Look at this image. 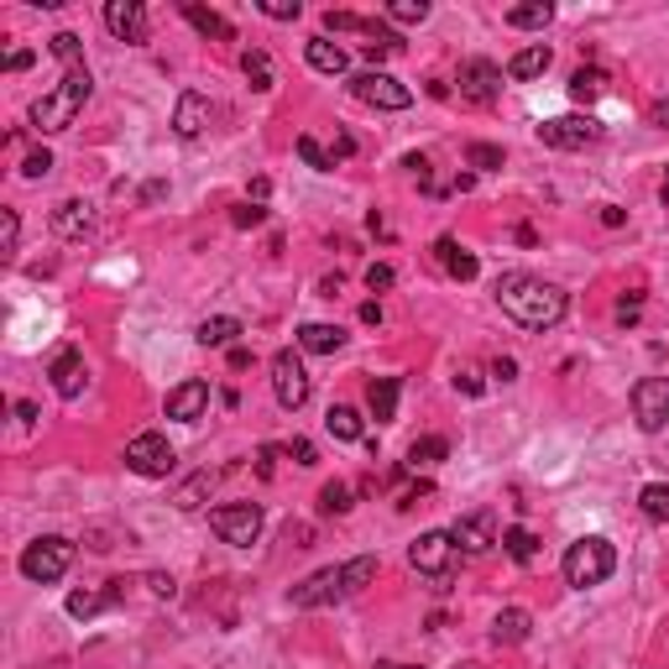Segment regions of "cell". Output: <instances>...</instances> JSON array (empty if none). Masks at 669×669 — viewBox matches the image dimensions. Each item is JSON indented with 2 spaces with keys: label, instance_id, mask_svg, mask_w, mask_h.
<instances>
[{
  "label": "cell",
  "instance_id": "52a82bcc",
  "mask_svg": "<svg viewBox=\"0 0 669 669\" xmlns=\"http://www.w3.org/2000/svg\"><path fill=\"white\" fill-rule=\"evenodd\" d=\"M350 94H356L361 105H372V111H408V105H413V89L398 85V79L382 74V68L356 74V79H350Z\"/></svg>",
  "mask_w": 669,
  "mask_h": 669
},
{
  "label": "cell",
  "instance_id": "7402d4cb",
  "mask_svg": "<svg viewBox=\"0 0 669 669\" xmlns=\"http://www.w3.org/2000/svg\"><path fill=\"white\" fill-rule=\"evenodd\" d=\"M398 393H403V382L398 377H372L366 403H372V413H377V424H393V419H398Z\"/></svg>",
  "mask_w": 669,
  "mask_h": 669
},
{
  "label": "cell",
  "instance_id": "f546056e",
  "mask_svg": "<svg viewBox=\"0 0 669 669\" xmlns=\"http://www.w3.org/2000/svg\"><path fill=\"white\" fill-rule=\"evenodd\" d=\"M607 74H602V68H576V74H570V94H576V100H602V94H607Z\"/></svg>",
  "mask_w": 669,
  "mask_h": 669
},
{
  "label": "cell",
  "instance_id": "ee69618b",
  "mask_svg": "<svg viewBox=\"0 0 669 669\" xmlns=\"http://www.w3.org/2000/svg\"><path fill=\"white\" fill-rule=\"evenodd\" d=\"M16 241H22V220H16V209H5L0 215V246H5V257H16Z\"/></svg>",
  "mask_w": 669,
  "mask_h": 669
},
{
  "label": "cell",
  "instance_id": "5bb4252c",
  "mask_svg": "<svg viewBox=\"0 0 669 669\" xmlns=\"http://www.w3.org/2000/svg\"><path fill=\"white\" fill-rule=\"evenodd\" d=\"M450 539H455L466 554H487L497 544V513H492V507H476V513H466L461 524L450 528Z\"/></svg>",
  "mask_w": 669,
  "mask_h": 669
},
{
  "label": "cell",
  "instance_id": "30bf717a",
  "mask_svg": "<svg viewBox=\"0 0 669 669\" xmlns=\"http://www.w3.org/2000/svg\"><path fill=\"white\" fill-rule=\"evenodd\" d=\"M596 137H602V120H591V116H554L539 126V142L559 146V152H581V146H591Z\"/></svg>",
  "mask_w": 669,
  "mask_h": 669
},
{
  "label": "cell",
  "instance_id": "44dd1931",
  "mask_svg": "<svg viewBox=\"0 0 669 669\" xmlns=\"http://www.w3.org/2000/svg\"><path fill=\"white\" fill-rule=\"evenodd\" d=\"M89 226H94V215H89L85 200H63L59 209H53V231H59L63 241H79Z\"/></svg>",
  "mask_w": 669,
  "mask_h": 669
},
{
  "label": "cell",
  "instance_id": "d4e9b609",
  "mask_svg": "<svg viewBox=\"0 0 669 669\" xmlns=\"http://www.w3.org/2000/svg\"><path fill=\"white\" fill-rule=\"evenodd\" d=\"M309 68H320V74H346L350 59H346V48L340 42H330V37H309Z\"/></svg>",
  "mask_w": 669,
  "mask_h": 669
},
{
  "label": "cell",
  "instance_id": "9f6ffc18",
  "mask_svg": "<svg viewBox=\"0 0 669 669\" xmlns=\"http://www.w3.org/2000/svg\"><path fill=\"white\" fill-rule=\"evenodd\" d=\"M361 320H366V324H382V304H377V298H372V304H361Z\"/></svg>",
  "mask_w": 669,
  "mask_h": 669
},
{
  "label": "cell",
  "instance_id": "11a10c76",
  "mask_svg": "<svg viewBox=\"0 0 669 669\" xmlns=\"http://www.w3.org/2000/svg\"><path fill=\"white\" fill-rule=\"evenodd\" d=\"M350 152H356V142H350V137H335V146H330V157L340 163V157H350Z\"/></svg>",
  "mask_w": 669,
  "mask_h": 669
},
{
  "label": "cell",
  "instance_id": "3957f363",
  "mask_svg": "<svg viewBox=\"0 0 669 669\" xmlns=\"http://www.w3.org/2000/svg\"><path fill=\"white\" fill-rule=\"evenodd\" d=\"M617 570V550H612L607 539H576L570 550H565V581L576 586V591H586V586H602Z\"/></svg>",
  "mask_w": 669,
  "mask_h": 669
},
{
  "label": "cell",
  "instance_id": "d6a6232c",
  "mask_svg": "<svg viewBox=\"0 0 669 669\" xmlns=\"http://www.w3.org/2000/svg\"><path fill=\"white\" fill-rule=\"evenodd\" d=\"M235 335H241V320H204L200 330H194V340H200V346H231Z\"/></svg>",
  "mask_w": 669,
  "mask_h": 669
},
{
  "label": "cell",
  "instance_id": "f5cc1de1",
  "mask_svg": "<svg viewBox=\"0 0 669 669\" xmlns=\"http://www.w3.org/2000/svg\"><path fill=\"white\" fill-rule=\"evenodd\" d=\"M492 372H497L502 382H513V377H518V361H513V356H502V361H497Z\"/></svg>",
  "mask_w": 669,
  "mask_h": 669
},
{
  "label": "cell",
  "instance_id": "9c48e42d",
  "mask_svg": "<svg viewBox=\"0 0 669 669\" xmlns=\"http://www.w3.org/2000/svg\"><path fill=\"white\" fill-rule=\"evenodd\" d=\"M633 419L643 435H659L669 424V377H643L633 387Z\"/></svg>",
  "mask_w": 669,
  "mask_h": 669
},
{
  "label": "cell",
  "instance_id": "816d5d0a",
  "mask_svg": "<svg viewBox=\"0 0 669 669\" xmlns=\"http://www.w3.org/2000/svg\"><path fill=\"white\" fill-rule=\"evenodd\" d=\"M27 63H31V53H27V48H11V53H5V68H11V74H22Z\"/></svg>",
  "mask_w": 669,
  "mask_h": 669
},
{
  "label": "cell",
  "instance_id": "5b68a950",
  "mask_svg": "<svg viewBox=\"0 0 669 669\" xmlns=\"http://www.w3.org/2000/svg\"><path fill=\"white\" fill-rule=\"evenodd\" d=\"M408 559H413V570L419 576H429V581H450L455 576V559H461V544L445 533V528H435V533H419L413 539V550H408Z\"/></svg>",
  "mask_w": 669,
  "mask_h": 669
},
{
  "label": "cell",
  "instance_id": "f1b7e54d",
  "mask_svg": "<svg viewBox=\"0 0 669 669\" xmlns=\"http://www.w3.org/2000/svg\"><path fill=\"white\" fill-rule=\"evenodd\" d=\"M550 16H554L550 0H528V5H513V11H507V27L533 31V27H550Z\"/></svg>",
  "mask_w": 669,
  "mask_h": 669
},
{
  "label": "cell",
  "instance_id": "8d00e7d4",
  "mask_svg": "<svg viewBox=\"0 0 669 669\" xmlns=\"http://www.w3.org/2000/svg\"><path fill=\"white\" fill-rule=\"evenodd\" d=\"M466 163H471V168H481V173H492V168H502V146H492V142H471V146H466Z\"/></svg>",
  "mask_w": 669,
  "mask_h": 669
},
{
  "label": "cell",
  "instance_id": "d6986e66",
  "mask_svg": "<svg viewBox=\"0 0 669 669\" xmlns=\"http://www.w3.org/2000/svg\"><path fill=\"white\" fill-rule=\"evenodd\" d=\"M183 22L194 31H204V37H215V42H235V27L220 16V11H209V5H200V0H183Z\"/></svg>",
  "mask_w": 669,
  "mask_h": 669
},
{
  "label": "cell",
  "instance_id": "cb8c5ba5",
  "mask_svg": "<svg viewBox=\"0 0 669 669\" xmlns=\"http://www.w3.org/2000/svg\"><path fill=\"white\" fill-rule=\"evenodd\" d=\"M435 257H439V267H445L450 278H461V283H471V278H476V257H471L466 246H455L450 235H439V241H435Z\"/></svg>",
  "mask_w": 669,
  "mask_h": 669
},
{
  "label": "cell",
  "instance_id": "7c38bea8",
  "mask_svg": "<svg viewBox=\"0 0 669 669\" xmlns=\"http://www.w3.org/2000/svg\"><path fill=\"white\" fill-rule=\"evenodd\" d=\"M340 596H350L346 591V565H330V570H314L309 581L293 586V607H324V602H340Z\"/></svg>",
  "mask_w": 669,
  "mask_h": 669
},
{
  "label": "cell",
  "instance_id": "74e56055",
  "mask_svg": "<svg viewBox=\"0 0 669 669\" xmlns=\"http://www.w3.org/2000/svg\"><path fill=\"white\" fill-rule=\"evenodd\" d=\"M320 513H335V518H340V513H350V487H346V481H330V487H324V492H320Z\"/></svg>",
  "mask_w": 669,
  "mask_h": 669
},
{
  "label": "cell",
  "instance_id": "680465c9",
  "mask_svg": "<svg viewBox=\"0 0 669 669\" xmlns=\"http://www.w3.org/2000/svg\"><path fill=\"white\" fill-rule=\"evenodd\" d=\"M16 419H22V424H37V403H16Z\"/></svg>",
  "mask_w": 669,
  "mask_h": 669
},
{
  "label": "cell",
  "instance_id": "603a6c76",
  "mask_svg": "<svg viewBox=\"0 0 669 669\" xmlns=\"http://www.w3.org/2000/svg\"><path fill=\"white\" fill-rule=\"evenodd\" d=\"M120 596H126V581H111V591H74V596H68V617L85 622L94 612H105L111 602H120Z\"/></svg>",
  "mask_w": 669,
  "mask_h": 669
},
{
  "label": "cell",
  "instance_id": "bcb514c9",
  "mask_svg": "<svg viewBox=\"0 0 669 669\" xmlns=\"http://www.w3.org/2000/svg\"><path fill=\"white\" fill-rule=\"evenodd\" d=\"M298 0H262V16H272V22H298Z\"/></svg>",
  "mask_w": 669,
  "mask_h": 669
},
{
  "label": "cell",
  "instance_id": "2e32d148",
  "mask_svg": "<svg viewBox=\"0 0 669 669\" xmlns=\"http://www.w3.org/2000/svg\"><path fill=\"white\" fill-rule=\"evenodd\" d=\"M48 377H53V387H59V398H79V393H85V382H89V366H85V350H59V356H53V372H48Z\"/></svg>",
  "mask_w": 669,
  "mask_h": 669
},
{
  "label": "cell",
  "instance_id": "b9f144b4",
  "mask_svg": "<svg viewBox=\"0 0 669 669\" xmlns=\"http://www.w3.org/2000/svg\"><path fill=\"white\" fill-rule=\"evenodd\" d=\"M209 487H215V476H209V471H200L189 487H178V507H200V497L209 492Z\"/></svg>",
  "mask_w": 669,
  "mask_h": 669
},
{
  "label": "cell",
  "instance_id": "ba28073f",
  "mask_svg": "<svg viewBox=\"0 0 669 669\" xmlns=\"http://www.w3.org/2000/svg\"><path fill=\"white\" fill-rule=\"evenodd\" d=\"M309 387H314V382H309V372H304V361H298V350H278V356H272V393H278V403L288 408H304L309 403Z\"/></svg>",
  "mask_w": 669,
  "mask_h": 669
},
{
  "label": "cell",
  "instance_id": "6f0895ef",
  "mask_svg": "<svg viewBox=\"0 0 669 669\" xmlns=\"http://www.w3.org/2000/svg\"><path fill=\"white\" fill-rule=\"evenodd\" d=\"M455 387H466V393H481V377H476V372H461V377H455Z\"/></svg>",
  "mask_w": 669,
  "mask_h": 669
},
{
  "label": "cell",
  "instance_id": "83f0119b",
  "mask_svg": "<svg viewBox=\"0 0 669 669\" xmlns=\"http://www.w3.org/2000/svg\"><path fill=\"white\" fill-rule=\"evenodd\" d=\"M445 455H450V445H445L439 435L413 439V445H408V471H429V466H439Z\"/></svg>",
  "mask_w": 669,
  "mask_h": 669
},
{
  "label": "cell",
  "instance_id": "7dc6e473",
  "mask_svg": "<svg viewBox=\"0 0 669 669\" xmlns=\"http://www.w3.org/2000/svg\"><path fill=\"white\" fill-rule=\"evenodd\" d=\"M53 53H59L68 68H79V37H74V31H59V37H53Z\"/></svg>",
  "mask_w": 669,
  "mask_h": 669
},
{
  "label": "cell",
  "instance_id": "db71d44e",
  "mask_svg": "<svg viewBox=\"0 0 669 669\" xmlns=\"http://www.w3.org/2000/svg\"><path fill=\"white\" fill-rule=\"evenodd\" d=\"M146 586H152V596H173V581H168V576H146Z\"/></svg>",
  "mask_w": 669,
  "mask_h": 669
},
{
  "label": "cell",
  "instance_id": "1f68e13d",
  "mask_svg": "<svg viewBox=\"0 0 669 669\" xmlns=\"http://www.w3.org/2000/svg\"><path fill=\"white\" fill-rule=\"evenodd\" d=\"M639 507H643V518L669 524V487H665V481H648V487L639 492Z\"/></svg>",
  "mask_w": 669,
  "mask_h": 669
},
{
  "label": "cell",
  "instance_id": "f907efd6",
  "mask_svg": "<svg viewBox=\"0 0 669 669\" xmlns=\"http://www.w3.org/2000/svg\"><path fill=\"white\" fill-rule=\"evenodd\" d=\"M648 126H665L669 131V100H654V105H648Z\"/></svg>",
  "mask_w": 669,
  "mask_h": 669
},
{
  "label": "cell",
  "instance_id": "91938a15",
  "mask_svg": "<svg viewBox=\"0 0 669 669\" xmlns=\"http://www.w3.org/2000/svg\"><path fill=\"white\" fill-rule=\"evenodd\" d=\"M377 669H424V665H393V659H382Z\"/></svg>",
  "mask_w": 669,
  "mask_h": 669
},
{
  "label": "cell",
  "instance_id": "ac0fdd59",
  "mask_svg": "<svg viewBox=\"0 0 669 669\" xmlns=\"http://www.w3.org/2000/svg\"><path fill=\"white\" fill-rule=\"evenodd\" d=\"M209 116H215V105L204 100L200 89H189V94H178L173 131H178V137H204V131H209Z\"/></svg>",
  "mask_w": 669,
  "mask_h": 669
},
{
  "label": "cell",
  "instance_id": "836d02e7",
  "mask_svg": "<svg viewBox=\"0 0 669 669\" xmlns=\"http://www.w3.org/2000/svg\"><path fill=\"white\" fill-rule=\"evenodd\" d=\"M241 74L252 79V89H272V59H267L262 48H246L241 53Z\"/></svg>",
  "mask_w": 669,
  "mask_h": 669
},
{
  "label": "cell",
  "instance_id": "681fc988",
  "mask_svg": "<svg viewBox=\"0 0 669 669\" xmlns=\"http://www.w3.org/2000/svg\"><path fill=\"white\" fill-rule=\"evenodd\" d=\"M283 455H288L293 466H314V461H320V455H314V445H309V439H293L288 450H283Z\"/></svg>",
  "mask_w": 669,
  "mask_h": 669
},
{
  "label": "cell",
  "instance_id": "f35d334b",
  "mask_svg": "<svg viewBox=\"0 0 669 669\" xmlns=\"http://www.w3.org/2000/svg\"><path fill=\"white\" fill-rule=\"evenodd\" d=\"M298 157H304L309 168H320V173H330V168H335V157H330V152H324L314 137H298Z\"/></svg>",
  "mask_w": 669,
  "mask_h": 669
},
{
  "label": "cell",
  "instance_id": "c3c4849f",
  "mask_svg": "<svg viewBox=\"0 0 669 669\" xmlns=\"http://www.w3.org/2000/svg\"><path fill=\"white\" fill-rule=\"evenodd\" d=\"M393 278H398V272H393V267H387V262H372V267H366V288H372V293L393 288Z\"/></svg>",
  "mask_w": 669,
  "mask_h": 669
},
{
  "label": "cell",
  "instance_id": "9a60e30c",
  "mask_svg": "<svg viewBox=\"0 0 669 669\" xmlns=\"http://www.w3.org/2000/svg\"><path fill=\"white\" fill-rule=\"evenodd\" d=\"M105 27L116 31L120 42H146V5L142 0H111L105 5Z\"/></svg>",
  "mask_w": 669,
  "mask_h": 669
},
{
  "label": "cell",
  "instance_id": "8992f818",
  "mask_svg": "<svg viewBox=\"0 0 669 669\" xmlns=\"http://www.w3.org/2000/svg\"><path fill=\"white\" fill-rule=\"evenodd\" d=\"M209 528H215L226 544H235V550H252L257 533H262V507H257V502H226V507L209 513Z\"/></svg>",
  "mask_w": 669,
  "mask_h": 669
},
{
  "label": "cell",
  "instance_id": "6da1fadb",
  "mask_svg": "<svg viewBox=\"0 0 669 669\" xmlns=\"http://www.w3.org/2000/svg\"><path fill=\"white\" fill-rule=\"evenodd\" d=\"M497 304H502L507 320L524 324V330H554V324L570 314L565 288H554L544 278H528V272H507V278L497 283Z\"/></svg>",
  "mask_w": 669,
  "mask_h": 669
},
{
  "label": "cell",
  "instance_id": "60d3db41",
  "mask_svg": "<svg viewBox=\"0 0 669 669\" xmlns=\"http://www.w3.org/2000/svg\"><path fill=\"white\" fill-rule=\"evenodd\" d=\"M48 173H53V152L48 146H37V152L22 157V178H48Z\"/></svg>",
  "mask_w": 669,
  "mask_h": 669
},
{
  "label": "cell",
  "instance_id": "e0dca14e",
  "mask_svg": "<svg viewBox=\"0 0 669 669\" xmlns=\"http://www.w3.org/2000/svg\"><path fill=\"white\" fill-rule=\"evenodd\" d=\"M204 408H209V382H178L173 393H168V419H178V424H194V419H204Z\"/></svg>",
  "mask_w": 669,
  "mask_h": 669
},
{
  "label": "cell",
  "instance_id": "f6af8a7d",
  "mask_svg": "<svg viewBox=\"0 0 669 669\" xmlns=\"http://www.w3.org/2000/svg\"><path fill=\"white\" fill-rule=\"evenodd\" d=\"M262 220H267L262 204H235L231 209V226H241V231H252V226H262Z\"/></svg>",
  "mask_w": 669,
  "mask_h": 669
},
{
  "label": "cell",
  "instance_id": "277c9868",
  "mask_svg": "<svg viewBox=\"0 0 669 669\" xmlns=\"http://www.w3.org/2000/svg\"><path fill=\"white\" fill-rule=\"evenodd\" d=\"M68 565H74V544L68 539H59V533H48V539H37V544H27L22 550V576L37 586H53L68 576Z\"/></svg>",
  "mask_w": 669,
  "mask_h": 669
},
{
  "label": "cell",
  "instance_id": "d590c367",
  "mask_svg": "<svg viewBox=\"0 0 669 669\" xmlns=\"http://www.w3.org/2000/svg\"><path fill=\"white\" fill-rule=\"evenodd\" d=\"M366 581H377V554H361L346 565V591H361Z\"/></svg>",
  "mask_w": 669,
  "mask_h": 669
},
{
  "label": "cell",
  "instance_id": "484cf974",
  "mask_svg": "<svg viewBox=\"0 0 669 669\" xmlns=\"http://www.w3.org/2000/svg\"><path fill=\"white\" fill-rule=\"evenodd\" d=\"M528 628H533V617H528L524 607L497 612V622H492V643H524V639H528Z\"/></svg>",
  "mask_w": 669,
  "mask_h": 669
},
{
  "label": "cell",
  "instance_id": "e575fe53",
  "mask_svg": "<svg viewBox=\"0 0 669 669\" xmlns=\"http://www.w3.org/2000/svg\"><path fill=\"white\" fill-rule=\"evenodd\" d=\"M497 544H502V550L513 554V559H518V565H528V559H533V554H539V539H533V533H528V528H502V539H497Z\"/></svg>",
  "mask_w": 669,
  "mask_h": 669
},
{
  "label": "cell",
  "instance_id": "ffe728a7",
  "mask_svg": "<svg viewBox=\"0 0 669 669\" xmlns=\"http://www.w3.org/2000/svg\"><path fill=\"white\" fill-rule=\"evenodd\" d=\"M298 346L314 350V356H335V350L346 346V330L340 324H298Z\"/></svg>",
  "mask_w": 669,
  "mask_h": 669
},
{
  "label": "cell",
  "instance_id": "94428289",
  "mask_svg": "<svg viewBox=\"0 0 669 669\" xmlns=\"http://www.w3.org/2000/svg\"><path fill=\"white\" fill-rule=\"evenodd\" d=\"M659 194H665V204H669V178H665V189H659Z\"/></svg>",
  "mask_w": 669,
  "mask_h": 669
},
{
  "label": "cell",
  "instance_id": "4dcf8cb0",
  "mask_svg": "<svg viewBox=\"0 0 669 669\" xmlns=\"http://www.w3.org/2000/svg\"><path fill=\"white\" fill-rule=\"evenodd\" d=\"M324 429H330L335 439H361V413L346 408V403H335L330 413H324Z\"/></svg>",
  "mask_w": 669,
  "mask_h": 669
},
{
  "label": "cell",
  "instance_id": "7bdbcfd3",
  "mask_svg": "<svg viewBox=\"0 0 669 669\" xmlns=\"http://www.w3.org/2000/svg\"><path fill=\"white\" fill-rule=\"evenodd\" d=\"M387 16H393V22H424V16H429V5H424V0H393V5H387Z\"/></svg>",
  "mask_w": 669,
  "mask_h": 669
},
{
  "label": "cell",
  "instance_id": "4316f807",
  "mask_svg": "<svg viewBox=\"0 0 669 669\" xmlns=\"http://www.w3.org/2000/svg\"><path fill=\"white\" fill-rule=\"evenodd\" d=\"M550 68V48L544 42H533V48H524V53H513V63H507V79H539Z\"/></svg>",
  "mask_w": 669,
  "mask_h": 669
},
{
  "label": "cell",
  "instance_id": "7a4b0ae2",
  "mask_svg": "<svg viewBox=\"0 0 669 669\" xmlns=\"http://www.w3.org/2000/svg\"><path fill=\"white\" fill-rule=\"evenodd\" d=\"M89 89H94V79H89L85 63H79V68H68V74H63V85L53 89V94H42V100L31 105V126H37L42 137H53V131H68V126L79 120V111H85Z\"/></svg>",
  "mask_w": 669,
  "mask_h": 669
},
{
  "label": "cell",
  "instance_id": "ab89813d",
  "mask_svg": "<svg viewBox=\"0 0 669 669\" xmlns=\"http://www.w3.org/2000/svg\"><path fill=\"white\" fill-rule=\"evenodd\" d=\"M324 27L330 31H372V22L356 16V11H324Z\"/></svg>",
  "mask_w": 669,
  "mask_h": 669
},
{
  "label": "cell",
  "instance_id": "4fadbf2b",
  "mask_svg": "<svg viewBox=\"0 0 669 669\" xmlns=\"http://www.w3.org/2000/svg\"><path fill=\"white\" fill-rule=\"evenodd\" d=\"M497 94H502V68L487 59H471L466 68H461V100H471V105H492Z\"/></svg>",
  "mask_w": 669,
  "mask_h": 669
},
{
  "label": "cell",
  "instance_id": "8fae6325",
  "mask_svg": "<svg viewBox=\"0 0 669 669\" xmlns=\"http://www.w3.org/2000/svg\"><path fill=\"white\" fill-rule=\"evenodd\" d=\"M173 445L163 435H137L126 445V471H137V476H168L173 471Z\"/></svg>",
  "mask_w": 669,
  "mask_h": 669
}]
</instances>
